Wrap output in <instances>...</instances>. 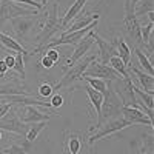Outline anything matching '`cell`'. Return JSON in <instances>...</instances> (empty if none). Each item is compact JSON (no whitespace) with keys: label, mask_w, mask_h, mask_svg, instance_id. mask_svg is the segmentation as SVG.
<instances>
[{"label":"cell","mask_w":154,"mask_h":154,"mask_svg":"<svg viewBox=\"0 0 154 154\" xmlns=\"http://www.w3.org/2000/svg\"><path fill=\"white\" fill-rule=\"evenodd\" d=\"M86 2H88V0H75V2L68 8V11L65 12V16L60 19V25H62L63 31H65V29L69 26L71 20L77 19V16H80V12H82V9L85 8Z\"/></svg>","instance_id":"cell-15"},{"label":"cell","mask_w":154,"mask_h":154,"mask_svg":"<svg viewBox=\"0 0 154 154\" xmlns=\"http://www.w3.org/2000/svg\"><path fill=\"white\" fill-rule=\"evenodd\" d=\"M80 148H82V142H80V139L77 136H71L66 140V151H68V154H79Z\"/></svg>","instance_id":"cell-29"},{"label":"cell","mask_w":154,"mask_h":154,"mask_svg":"<svg viewBox=\"0 0 154 154\" xmlns=\"http://www.w3.org/2000/svg\"><path fill=\"white\" fill-rule=\"evenodd\" d=\"M37 9H29L25 6H19L11 0H0V26L6 22L16 17H28V16H37Z\"/></svg>","instance_id":"cell-6"},{"label":"cell","mask_w":154,"mask_h":154,"mask_svg":"<svg viewBox=\"0 0 154 154\" xmlns=\"http://www.w3.org/2000/svg\"><path fill=\"white\" fill-rule=\"evenodd\" d=\"M0 43H2L6 49L14 51V53L22 54V56H29V54H32V53H29L26 48H23V46L19 43V40L12 38L11 35H8V34H5V32H2V31H0Z\"/></svg>","instance_id":"cell-17"},{"label":"cell","mask_w":154,"mask_h":154,"mask_svg":"<svg viewBox=\"0 0 154 154\" xmlns=\"http://www.w3.org/2000/svg\"><path fill=\"white\" fill-rule=\"evenodd\" d=\"M40 5L42 6H46L48 5V0H40Z\"/></svg>","instance_id":"cell-40"},{"label":"cell","mask_w":154,"mask_h":154,"mask_svg":"<svg viewBox=\"0 0 154 154\" xmlns=\"http://www.w3.org/2000/svg\"><path fill=\"white\" fill-rule=\"evenodd\" d=\"M11 106H12L11 103H0V119H2L3 116L11 109Z\"/></svg>","instance_id":"cell-37"},{"label":"cell","mask_w":154,"mask_h":154,"mask_svg":"<svg viewBox=\"0 0 154 154\" xmlns=\"http://www.w3.org/2000/svg\"><path fill=\"white\" fill-rule=\"evenodd\" d=\"M123 25H125V31L128 34V37L134 42V45L137 48H140L142 43V35H140V23L139 19L134 14V8L131 6L130 0H125V17H123Z\"/></svg>","instance_id":"cell-4"},{"label":"cell","mask_w":154,"mask_h":154,"mask_svg":"<svg viewBox=\"0 0 154 154\" xmlns=\"http://www.w3.org/2000/svg\"><path fill=\"white\" fill-rule=\"evenodd\" d=\"M108 65H109L114 71H117L122 77H130V74H128V71H126L128 66L122 62V59H120L119 56H112V57L109 59V62H108Z\"/></svg>","instance_id":"cell-24"},{"label":"cell","mask_w":154,"mask_h":154,"mask_svg":"<svg viewBox=\"0 0 154 154\" xmlns=\"http://www.w3.org/2000/svg\"><path fill=\"white\" fill-rule=\"evenodd\" d=\"M29 142L26 143H11L5 148H2V152L5 154H28Z\"/></svg>","instance_id":"cell-26"},{"label":"cell","mask_w":154,"mask_h":154,"mask_svg":"<svg viewBox=\"0 0 154 154\" xmlns=\"http://www.w3.org/2000/svg\"><path fill=\"white\" fill-rule=\"evenodd\" d=\"M53 91H54V88L51 86L49 83H42L40 86H38V94H40L43 99L53 96Z\"/></svg>","instance_id":"cell-31"},{"label":"cell","mask_w":154,"mask_h":154,"mask_svg":"<svg viewBox=\"0 0 154 154\" xmlns=\"http://www.w3.org/2000/svg\"><path fill=\"white\" fill-rule=\"evenodd\" d=\"M96 2H99V0H96Z\"/></svg>","instance_id":"cell-42"},{"label":"cell","mask_w":154,"mask_h":154,"mask_svg":"<svg viewBox=\"0 0 154 154\" xmlns=\"http://www.w3.org/2000/svg\"><path fill=\"white\" fill-rule=\"evenodd\" d=\"M11 2H14V3H23V5L32 6V8H34V9H37V11H40V9L43 8L38 2H35V0H11Z\"/></svg>","instance_id":"cell-32"},{"label":"cell","mask_w":154,"mask_h":154,"mask_svg":"<svg viewBox=\"0 0 154 154\" xmlns=\"http://www.w3.org/2000/svg\"><path fill=\"white\" fill-rule=\"evenodd\" d=\"M59 31L63 32V28L60 25V19H59V2L53 3V8L49 11H46V20L43 23V26L35 35V49H34V54L43 51V48L51 42L56 34H59Z\"/></svg>","instance_id":"cell-1"},{"label":"cell","mask_w":154,"mask_h":154,"mask_svg":"<svg viewBox=\"0 0 154 154\" xmlns=\"http://www.w3.org/2000/svg\"><path fill=\"white\" fill-rule=\"evenodd\" d=\"M5 96H28V93L16 83H5L0 86V97Z\"/></svg>","instance_id":"cell-21"},{"label":"cell","mask_w":154,"mask_h":154,"mask_svg":"<svg viewBox=\"0 0 154 154\" xmlns=\"http://www.w3.org/2000/svg\"><path fill=\"white\" fill-rule=\"evenodd\" d=\"M111 83H112V88L116 89V93H117V96L120 97L123 106L139 108L137 97L134 94V83H133L131 77H122V79L114 80Z\"/></svg>","instance_id":"cell-5"},{"label":"cell","mask_w":154,"mask_h":154,"mask_svg":"<svg viewBox=\"0 0 154 154\" xmlns=\"http://www.w3.org/2000/svg\"><path fill=\"white\" fill-rule=\"evenodd\" d=\"M46 128V122H35V123H29V130L28 133L25 134V137H26V142L32 143L34 140L38 137V134H40L43 130Z\"/></svg>","instance_id":"cell-23"},{"label":"cell","mask_w":154,"mask_h":154,"mask_svg":"<svg viewBox=\"0 0 154 154\" xmlns=\"http://www.w3.org/2000/svg\"><path fill=\"white\" fill-rule=\"evenodd\" d=\"M130 71H131V74L136 75V79L139 80L140 86L145 89V93H148V94L154 93V77L152 75H149V74H146L143 71H140L136 66H130Z\"/></svg>","instance_id":"cell-16"},{"label":"cell","mask_w":154,"mask_h":154,"mask_svg":"<svg viewBox=\"0 0 154 154\" xmlns=\"http://www.w3.org/2000/svg\"><path fill=\"white\" fill-rule=\"evenodd\" d=\"M85 91H86V94H88V99H89V102H91V105H93L94 109H96L97 120H99V117H100V109H102V102H103V94L99 93V91H96V89H93L89 85L85 86ZM97 120H96V122H97Z\"/></svg>","instance_id":"cell-20"},{"label":"cell","mask_w":154,"mask_h":154,"mask_svg":"<svg viewBox=\"0 0 154 154\" xmlns=\"http://www.w3.org/2000/svg\"><path fill=\"white\" fill-rule=\"evenodd\" d=\"M134 94H136V97H137V100H139V102H142V103H143L146 108L152 109V105H154L152 94H148V93L142 91V89H139L136 85H134Z\"/></svg>","instance_id":"cell-28"},{"label":"cell","mask_w":154,"mask_h":154,"mask_svg":"<svg viewBox=\"0 0 154 154\" xmlns=\"http://www.w3.org/2000/svg\"><path fill=\"white\" fill-rule=\"evenodd\" d=\"M130 126H131V123L126 122L123 117H117V119L103 122L100 126H97V131H96L94 134L89 136L88 143H89V145H94L97 140L103 139V137H106V136H111V134L117 133V131H122V130H125V128H130Z\"/></svg>","instance_id":"cell-7"},{"label":"cell","mask_w":154,"mask_h":154,"mask_svg":"<svg viewBox=\"0 0 154 154\" xmlns=\"http://www.w3.org/2000/svg\"><path fill=\"white\" fill-rule=\"evenodd\" d=\"M79 19H77L72 25H69V26L63 31V32H72V31H77V29H82V28H86V26H89L93 22H99V19H100V14L99 12H89V14H86V16H77Z\"/></svg>","instance_id":"cell-18"},{"label":"cell","mask_w":154,"mask_h":154,"mask_svg":"<svg viewBox=\"0 0 154 154\" xmlns=\"http://www.w3.org/2000/svg\"><path fill=\"white\" fill-rule=\"evenodd\" d=\"M122 114H123V119L131 123V126L133 125H148V126H152V120L148 117L146 114H143V111H140L139 108L122 106Z\"/></svg>","instance_id":"cell-14"},{"label":"cell","mask_w":154,"mask_h":154,"mask_svg":"<svg viewBox=\"0 0 154 154\" xmlns=\"http://www.w3.org/2000/svg\"><path fill=\"white\" fill-rule=\"evenodd\" d=\"M37 22V16H28V17H16L11 20V26L14 34L22 38V40H26L29 37V34L32 32V26Z\"/></svg>","instance_id":"cell-10"},{"label":"cell","mask_w":154,"mask_h":154,"mask_svg":"<svg viewBox=\"0 0 154 154\" xmlns=\"http://www.w3.org/2000/svg\"><path fill=\"white\" fill-rule=\"evenodd\" d=\"M93 35H94V43H97V46H99V59H97V60H99L100 63H105V65H108L109 59H111L112 56H117V51H116V48H114V45L111 43V40L108 42V40H105V38H102V37L97 34L96 29H94Z\"/></svg>","instance_id":"cell-13"},{"label":"cell","mask_w":154,"mask_h":154,"mask_svg":"<svg viewBox=\"0 0 154 154\" xmlns=\"http://www.w3.org/2000/svg\"><path fill=\"white\" fill-rule=\"evenodd\" d=\"M94 29H96V28H94ZM94 29H91L79 43L75 45V48H74V51H72L71 57L66 60V65H68V66H72L77 60H80L82 57H85V56L88 54V51L91 49V46L94 45V35H93Z\"/></svg>","instance_id":"cell-11"},{"label":"cell","mask_w":154,"mask_h":154,"mask_svg":"<svg viewBox=\"0 0 154 154\" xmlns=\"http://www.w3.org/2000/svg\"><path fill=\"white\" fill-rule=\"evenodd\" d=\"M40 65H42L43 68L49 69V68H53V66H54V62L51 60V59H48L46 56H43V59H42V62H40Z\"/></svg>","instance_id":"cell-36"},{"label":"cell","mask_w":154,"mask_h":154,"mask_svg":"<svg viewBox=\"0 0 154 154\" xmlns=\"http://www.w3.org/2000/svg\"><path fill=\"white\" fill-rule=\"evenodd\" d=\"M82 77H97V79H103V80H109V82L122 79V75L117 71H114L109 65L100 63L97 59L89 63Z\"/></svg>","instance_id":"cell-9"},{"label":"cell","mask_w":154,"mask_h":154,"mask_svg":"<svg viewBox=\"0 0 154 154\" xmlns=\"http://www.w3.org/2000/svg\"><path fill=\"white\" fill-rule=\"evenodd\" d=\"M17 116L23 123H35V122H48L51 119V114L40 112L34 105H22L17 109Z\"/></svg>","instance_id":"cell-12"},{"label":"cell","mask_w":154,"mask_h":154,"mask_svg":"<svg viewBox=\"0 0 154 154\" xmlns=\"http://www.w3.org/2000/svg\"><path fill=\"white\" fill-rule=\"evenodd\" d=\"M0 130L25 136V134L28 133V130H29V123H23L19 119V116H17V109L16 108H11L3 116V117L0 119Z\"/></svg>","instance_id":"cell-8"},{"label":"cell","mask_w":154,"mask_h":154,"mask_svg":"<svg viewBox=\"0 0 154 154\" xmlns=\"http://www.w3.org/2000/svg\"><path fill=\"white\" fill-rule=\"evenodd\" d=\"M6 71H8V66L5 65V62H3V59H2V60H0V75H5Z\"/></svg>","instance_id":"cell-38"},{"label":"cell","mask_w":154,"mask_h":154,"mask_svg":"<svg viewBox=\"0 0 154 154\" xmlns=\"http://www.w3.org/2000/svg\"><path fill=\"white\" fill-rule=\"evenodd\" d=\"M111 43L114 45L116 51H117V56L122 59V62L125 63L126 66H130V62H131V49L130 46L126 45V42L123 40L122 37H114Z\"/></svg>","instance_id":"cell-19"},{"label":"cell","mask_w":154,"mask_h":154,"mask_svg":"<svg viewBox=\"0 0 154 154\" xmlns=\"http://www.w3.org/2000/svg\"><path fill=\"white\" fill-rule=\"evenodd\" d=\"M122 100L117 96L116 89L112 88V83L108 80L106 82V91L103 93V102H102V109H100V117L96 122V128L100 126L103 122L117 119L122 114Z\"/></svg>","instance_id":"cell-2"},{"label":"cell","mask_w":154,"mask_h":154,"mask_svg":"<svg viewBox=\"0 0 154 154\" xmlns=\"http://www.w3.org/2000/svg\"><path fill=\"white\" fill-rule=\"evenodd\" d=\"M93 60H96V56H85L80 60H77L72 66H69V69L63 74V77L56 83V86H53L54 89H62V88H66L71 86L74 82L80 80L82 75L85 72V69L88 68V65L91 63Z\"/></svg>","instance_id":"cell-3"},{"label":"cell","mask_w":154,"mask_h":154,"mask_svg":"<svg viewBox=\"0 0 154 154\" xmlns=\"http://www.w3.org/2000/svg\"><path fill=\"white\" fill-rule=\"evenodd\" d=\"M130 2H131V6H133V8H136V5L139 3V0H130Z\"/></svg>","instance_id":"cell-39"},{"label":"cell","mask_w":154,"mask_h":154,"mask_svg":"<svg viewBox=\"0 0 154 154\" xmlns=\"http://www.w3.org/2000/svg\"><path fill=\"white\" fill-rule=\"evenodd\" d=\"M3 62H5V65L8 66V69H12V68H14V63H16V56L8 54V56H5Z\"/></svg>","instance_id":"cell-35"},{"label":"cell","mask_w":154,"mask_h":154,"mask_svg":"<svg viewBox=\"0 0 154 154\" xmlns=\"http://www.w3.org/2000/svg\"><path fill=\"white\" fill-rule=\"evenodd\" d=\"M49 105H51V108H60L63 105V97L60 94H54L53 97H51Z\"/></svg>","instance_id":"cell-33"},{"label":"cell","mask_w":154,"mask_h":154,"mask_svg":"<svg viewBox=\"0 0 154 154\" xmlns=\"http://www.w3.org/2000/svg\"><path fill=\"white\" fill-rule=\"evenodd\" d=\"M48 59H51V60H53L54 63H57L59 60H60V54H59V51L57 49H53V48H51V49H46V54H45Z\"/></svg>","instance_id":"cell-34"},{"label":"cell","mask_w":154,"mask_h":154,"mask_svg":"<svg viewBox=\"0 0 154 154\" xmlns=\"http://www.w3.org/2000/svg\"><path fill=\"white\" fill-rule=\"evenodd\" d=\"M82 79H83L85 82H88V85L91 86L93 89H96V91H99V93H102V94L106 91V82H108V80L97 79V77H82Z\"/></svg>","instance_id":"cell-27"},{"label":"cell","mask_w":154,"mask_h":154,"mask_svg":"<svg viewBox=\"0 0 154 154\" xmlns=\"http://www.w3.org/2000/svg\"><path fill=\"white\" fill-rule=\"evenodd\" d=\"M152 9H154L152 0H139V3H137L136 8H134V14H136V17L139 19L140 16L148 14V12H152Z\"/></svg>","instance_id":"cell-25"},{"label":"cell","mask_w":154,"mask_h":154,"mask_svg":"<svg viewBox=\"0 0 154 154\" xmlns=\"http://www.w3.org/2000/svg\"><path fill=\"white\" fill-rule=\"evenodd\" d=\"M134 53H136V56H137V60H139V65L143 68V72H146V74H149V75H152L154 74V68H152V63H151V60L145 56V53L140 48H137V46H134Z\"/></svg>","instance_id":"cell-22"},{"label":"cell","mask_w":154,"mask_h":154,"mask_svg":"<svg viewBox=\"0 0 154 154\" xmlns=\"http://www.w3.org/2000/svg\"><path fill=\"white\" fill-rule=\"evenodd\" d=\"M0 140H2V130H0Z\"/></svg>","instance_id":"cell-41"},{"label":"cell","mask_w":154,"mask_h":154,"mask_svg":"<svg viewBox=\"0 0 154 154\" xmlns=\"http://www.w3.org/2000/svg\"><path fill=\"white\" fill-rule=\"evenodd\" d=\"M14 69L16 72H19L20 74V77L22 79H25V62H23V56L22 54H16V63H14Z\"/></svg>","instance_id":"cell-30"}]
</instances>
